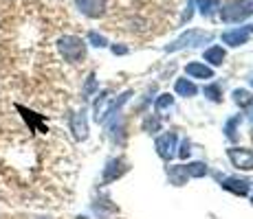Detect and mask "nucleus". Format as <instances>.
<instances>
[{"label": "nucleus", "mask_w": 253, "mask_h": 219, "mask_svg": "<svg viewBox=\"0 0 253 219\" xmlns=\"http://www.w3.org/2000/svg\"><path fill=\"white\" fill-rule=\"evenodd\" d=\"M249 40V29H233V31L222 33V42L229 44V46H242Z\"/></svg>", "instance_id": "nucleus-11"}, {"label": "nucleus", "mask_w": 253, "mask_h": 219, "mask_svg": "<svg viewBox=\"0 0 253 219\" xmlns=\"http://www.w3.org/2000/svg\"><path fill=\"white\" fill-rule=\"evenodd\" d=\"M198 9L203 16H211L216 13V9H220V0H198Z\"/></svg>", "instance_id": "nucleus-16"}, {"label": "nucleus", "mask_w": 253, "mask_h": 219, "mask_svg": "<svg viewBox=\"0 0 253 219\" xmlns=\"http://www.w3.org/2000/svg\"><path fill=\"white\" fill-rule=\"evenodd\" d=\"M205 96L209 101H213V103H218V101H220V96H222V92H220V86L218 84H209V86H205Z\"/></svg>", "instance_id": "nucleus-18"}, {"label": "nucleus", "mask_w": 253, "mask_h": 219, "mask_svg": "<svg viewBox=\"0 0 253 219\" xmlns=\"http://www.w3.org/2000/svg\"><path fill=\"white\" fill-rule=\"evenodd\" d=\"M99 90V86H97L95 81V75H88V79H86V86H84V99H90L95 92Z\"/></svg>", "instance_id": "nucleus-21"}, {"label": "nucleus", "mask_w": 253, "mask_h": 219, "mask_svg": "<svg viewBox=\"0 0 253 219\" xmlns=\"http://www.w3.org/2000/svg\"><path fill=\"white\" fill-rule=\"evenodd\" d=\"M130 94H132V92L126 90L124 94H119V99H117V96H108V92H101L99 101L95 103V121L97 123H104L106 119H110L113 114H117L121 105L130 99Z\"/></svg>", "instance_id": "nucleus-1"}, {"label": "nucleus", "mask_w": 253, "mask_h": 219, "mask_svg": "<svg viewBox=\"0 0 253 219\" xmlns=\"http://www.w3.org/2000/svg\"><path fill=\"white\" fill-rule=\"evenodd\" d=\"M36 219H48V217H36Z\"/></svg>", "instance_id": "nucleus-28"}, {"label": "nucleus", "mask_w": 253, "mask_h": 219, "mask_svg": "<svg viewBox=\"0 0 253 219\" xmlns=\"http://www.w3.org/2000/svg\"><path fill=\"white\" fill-rule=\"evenodd\" d=\"M124 171H126V162L121 158L108 160V164H106V169H104V182H113V180H117Z\"/></svg>", "instance_id": "nucleus-12"}, {"label": "nucleus", "mask_w": 253, "mask_h": 219, "mask_svg": "<svg viewBox=\"0 0 253 219\" xmlns=\"http://www.w3.org/2000/svg\"><path fill=\"white\" fill-rule=\"evenodd\" d=\"M247 114H249V121H251V125H253V103L249 105V112H247Z\"/></svg>", "instance_id": "nucleus-27"}, {"label": "nucleus", "mask_w": 253, "mask_h": 219, "mask_svg": "<svg viewBox=\"0 0 253 219\" xmlns=\"http://www.w3.org/2000/svg\"><path fill=\"white\" fill-rule=\"evenodd\" d=\"M205 42H211V33H205V31H198V29H189L187 33H183L178 40H174L172 44L165 46L168 53H176L181 48H187V46H198V44H205Z\"/></svg>", "instance_id": "nucleus-4"}, {"label": "nucleus", "mask_w": 253, "mask_h": 219, "mask_svg": "<svg viewBox=\"0 0 253 219\" xmlns=\"http://www.w3.org/2000/svg\"><path fill=\"white\" fill-rule=\"evenodd\" d=\"M189 152H192V149H189V143H187V140H185V143H183V147H181V152H178V156H181V158H187Z\"/></svg>", "instance_id": "nucleus-24"}, {"label": "nucleus", "mask_w": 253, "mask_h": 219, "mask_svg": "<svg viewBox=\"0 0 253 219\" xmlns=\"http://www.w3.org/2000/svg\"><path fill=\"white\" fill-rule=\"evenodd\" d=\"M174 90H176V94H181V96H194L198 92V88L189 79H178L176 86H174Z\"/></svg>", "instance_id": "nucleus-15"}, {"label": "nucleus", "mask_w": 253, "mask_h": 219, "mask_svg": "<svg viewBox=\"0 0 253 219\" xmlns=\"http://www.w3.org/2000/svg\"><path fill=\"white\" fill-rule=\"evenodd\" d=\"M113 53H115V55H126V53H128V48H126V46H113Z\"/></svg>", "instance_id": "nucleus-26"}, {"label": "nucleus", "mask_w": 253, "mask_h": 219, "mask_svg": "<svg viewBox=\"0 0 253 219\" xmlns=\"http://www.w3.org/2000/svg\"><path fill=\"white\" fill-rule=\"evenodd\" d=\"M75 4L86 18H99L106 11V0H75Z\"/></svg>", "instance_id": "nucleus-8"}, {"label": "nucleus", "mask_w": 253, "mask_h": 219, "mask_svg": "<svg viewBox=\"0 0 253 219\" xmlns=\"http://www.w3.org/2000/svg\"><path fill=\"white\" fill-rule=\"evenodd\" d=\"M154 105H157V110L172 108V105H174V96H169V94H161V96L157 99V103H154Z\"/></svg>", "instance_id": "nucleus-23"}, {"label": "nucleus", "mask_w": 253, "mask_h": 219, "mask_svg": "<svg viewBox=\"0 0 253 219\" xmlns=\"http://www.w3.org/2000/svg\"><path fill=\"white\" fill-rule=\"evenodd\" d=\"M150 127H152V129H159V119H150V121H145V129H150Z\"/></svg>", "instance_id": "nucleus-25"}, {"label": "nucleus", "mask_w": 253, "mask_h": 219, "mask_svg": "<svg viewBox=\"0 0 253 219\" xmlns=\"http://www.w3.org/2000/svg\"><path fill=\"white\" fill-rule=\"evenodd\" d=\"M169 180H172V184H176V187H181V184L185 182V171H183V167H169Z\"/></svg>", "instance_id": "nucleus-19"}, {"label": "nucleus", "mask_w": 253, "mask_h": 219, "mask_svg": "<svg viewBox=\"0 0 253 219\" xmlns=\"http://www.w3.org/2000/svg\"><path fill=\"white\" fill-rule=\"evenodd\" d=\"M253 16V0H231L220 9L222 22H242Z\"/></svg>", "instance_id": "nucleus-3"}, {"label": "nucleus", "mask_w": 253, "mask_h": 219, "mask_svg": "<svg viewBox=\"0 0 253 219\" xmlns=\"http://www.w3.org/2000/svg\"><path fill=\"white\" fill-rule=\"evenodd\" d=\"M238 123H240V116H233V119L227 121V125H225V136L229 140H236V127H238Z\"/></svg>", "instance_id": "nucleus-20"}, {"label": "nucleus", "mask_w": 253, "mask_h": 219, "mask_svg": "<svg viewBox=\"0 0 253 219\" xmlns=\"http://www.w3.org/2000/svg\"><path fill=\"white\" fill-rule=\"evenodd\" d=\"M71 131H73V136H75V140L88 138V119H86L84 110L71 114Z\"/></svg>", "instance_id": "nucleus-7"}, {"label": "nucleus", "mask_w": 253, "mask_h": 219, "mask_svg": "<svg viewBox=\"0 0 253 219\" xmlns=\"http://www.w3.org/2000/svg\"><path fill=\"white\" fill-rule=\"evenodd\" d=\"M176 143H178V136L174 134V131H168V134L159 136L157 138V154L161 156L163 160H169L174 154V149H176Z\"/></svg>", "instance_id": "nucleus-6"}, {"label": "nucleus", "mask_w": 253, "mask_h": 219, "mask_svg": "<svg viewBox=\"0 0 253 219\" xmlns=\"http://www.w3.org/2000/svg\"><path fill=\"white\" fill-rule=\"evenodd\" d=\"M225 51H222L220 46H211V48H207L205 51V55H203V60L209 62L211 66H220L222 62H225Z\"/></svg>", "instance_id": "nucleus-13"}, {"label": "nucleus", "mask_w": 253, "mask_h": 219, "mask_svg": "<svg viewBox=\"0 0 253 219\" xmlns=\"http://www.w3.org/2000/svg\"><path fill=\"white\" fill-rule=\"evenodd\" d=\"M183 171L187 178H205L209 173V169L205 162H192V164H187V167H183Z\"/></svg>", "instance_id": "nucleus-14"}, {"label": "nucleus", "mask_w": 253, "mask_h": 219, "mask_svg": "<svg viewBox=\"0 0 253 219\" xmlns=\"http://www.w3.org/2000/svg\"><path fill=\"white\" fill-rule=\"evenodd\" d=\"M88 42L92 44V46H97V48H106V46H108V40H106L104 35H99L97 31H90L88 33Z\"/></svg>", "instance_id": "nucleus-22"}, {"label": "nucleus", "mask_w": 253, "mask_h": 219, "mask_svg": "<svg viewBox=\"0 0 253 219\" xmlns=\"http://www.w3.org/2000/svg\"><path fill=\"white\" fill-rule=\"evenodd\" d=\"M233 101H236L240 108H247V105L253 103V96L247 90H233Z\"/></svg>", "instance_id": "nucleus-17"}, {"label": "nucleus", "mask_w": 253, "mask_h": 219, "mask_svg": "<svg viewBox=\"0 0 253 219\" xmlns=\"http://www.w3.org/2000/svg\"><path fill=\"white\" fill-rule=\"evenodd\" d=\"M220 187L225 191L233 193V195H247L249 193V180H240V178H222Z\"/></svg>", "instance_id": "nucleus-9"}, {"label": "nucleus", "mask_w": 253, "mask_h": 219, "mask_svg": "<svg viewBox=\"0 0 253 219\" xmlns=\"http://www.w3.org/2000/svg\"><path fill=\"white\" fill-rule=\"evenodd\" d=\"M185 75H189L192 79H213V70L201 62H192L185 66Z\"/></svg>", "instance_id": "nucleus-10"}, {"label": "nucleus", "mask_w": 253, "mask_h": 219, "mask_svg": "<svg viewBox=\"0 0 253 219\" xmlns=\"http://www.w3.org/2000/svg\"><path fill=\"white\" fill-rule=\"evenodd\" d=\"M57 51L66 62H80L86 55V44L77 35H64L57 40Z\"/></svg>", "instance_id": "nucleus-2"}, {"label": "nucleus", "mask_w": 253, "mask_h": 219, "mask_svg": "<svg viewBox=\"0 0 253 219\" xmlns=\"http://www.w3.org/2000/svg\"><path fill=\"white\" fill-rule=\"evenodd\" d=\"M227 158L231 160V164L236 169H242V171H251L253 169V152L245 147H231L227 149Z\"/></svg>", "instance_id": "nucleus-5"}]
</instances>
